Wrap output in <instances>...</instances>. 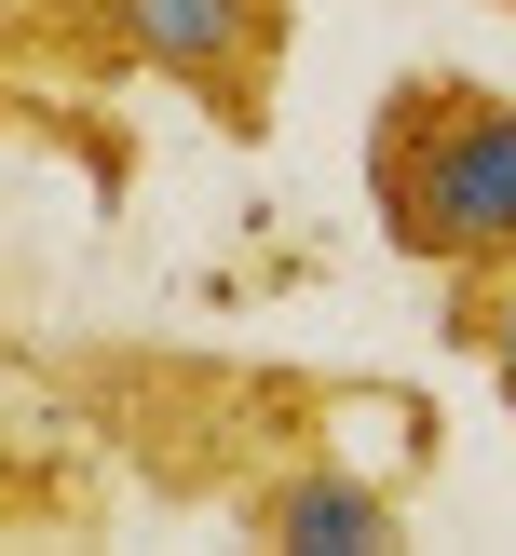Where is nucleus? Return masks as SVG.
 <instances>
[{
    "label": "nucleus",
    "mask_w": 516,
    "mask_h": 556,
    "mask_svg": "<svg viewBox=\"0 0 516 556\" xmlns=\"http://www.w3.org/2000/svg\"><path fill=\"white\" fill-rule=\"evenodd\" d=\"M14 380L68 407L109 476L272 556H407L449 476V407L367 367H272L204 340H14Z\"/></svg>",
    "instance_id": "1"
},
{
    "label": "nucleus",
    "mask_w": 516,
    "mask_h": 556,
    "mask_svg": "<svg viewBox=\"0 0 516 556\" xmlns=\"http://www.w3.org/2000/svg\"><path fill=\"white\" fill-rule=\"evenodd\" d=\"M0 476H14V503H0V543H109V503H96L109 448L68 421V407H41L27 380H14V448H0Z\"/></svg>",
    "instance_id": "4"
},
{
    "label": "nucleus",
    "mask_w": 516,
    "mask_h": 556,
    "mask_svg": "<svg viewBox=\"0 0 516 556\" xmlns=\"http://www.w3.org/2000/svg\"><path fill=\"white\" fill-rule=\"evenodd\" d=\"M435 340H449L462 367L503 394V421H516V258L503 271H435Z\"/></svg>",
    "instance_id": "6"
},
{
    "label": "nucleus",
    "mask_w": 516,
    "mask_h": 556,
    "mask_svg": "<svg viewBox=\"0 0 516 556\" xmlns=\"http://www.w3.org/2000/svg\"><path fill=\"white\" fill-rule=\"evenodd\" d=\"M286 54L299 0H0V81H68V96L163 81L217 150H272Z\"/></svg>",
    "instance_id": "2"
},
{
    "label": "nucleus",
    "mask_w": 516,
    "mask_h": 556,
    "mask_svg": "<svg viewBox=\"0 0 516 556\" xmlns=\"http://www.w3.org/2000/svg\"><path fill=\"white\" fill-rule=\"evenodd\" d=\"M367 217L421 271L516 258V96L476 68H394L367 96Z\"/></svg>",
    "instance_id": "3"
},
{
    "label": "nucleus",
    "mask_w": 516,
    "mask_h": 556,
    "mask_svg": "<svg viewBox=\"0 0 516 556\" xmlns=\"http://www.w3.org/2000/svg\"><path fill=\"white\" fill-rule=\"evenodd\" d=\"M489 14H516V0H489Z\"/></svg>",
    "instance_id": "7"
},
{
    "label": "nucleus",
    "mask_w": 516,
    "mask_h": 556,
    "mask_svg": "<svg viewBox=\"0 0 516 556\" xmlns=\"http://www.w3.org/2000/svg\"><path fill=\"white\" fill-rule=\"evenodd\" d=\"M0 109H14V136H41V150H68V163H81L96 217H123V204H136V163H150V150H136V136L109 123L96 96H68V81H0Z\"/></svg>",
    "instance_id": "5"
}]
</instances>
